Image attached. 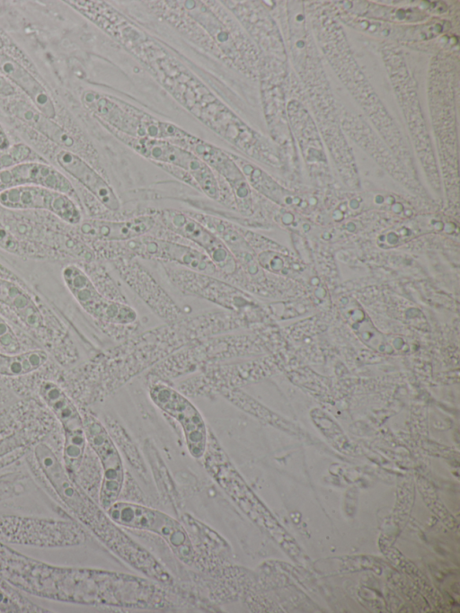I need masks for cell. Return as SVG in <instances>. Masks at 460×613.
<instances>
[{
  "instance_id": "obj_1",
  "label": "cell",
  "mask_w": 460,
  "mask_h": 613,
  "mask_svg": "<svg viewBox=\"0 0 460 613\" xmlns=\"http://www.w3.org/2000/svg\"><path fill=\"white\" fill-rule=\"evenodd\" d=\"M168 328L155 329L115 347L110 351L107 367V393L116 391L131 378L180 350L202 338L195 321L170 323Z\"/></svg>"
},
{
  "instance_id": "obj_2",
  "label": "cell",
  "mask_w": 460,
  "mask_h": 613,
  "mask_svg": "<svg viewBox=\"0 0 460 613\" xmlns=\"http://www.w3.org/2000/svg\"><path fill=\"white\" fill-rule=\"evenodd\" d=\"M66 505L75 516L116 555L149 579L171 584L169 572L146 549L124 532L104 509L99 507L86 493L75 489L66 499Z\"/></svg>"
},
{
  "instance_id": "obj_3",
  "label": "cell",
  "mask_w": 460,
  "mask_h": 613,
  "mask_svg": "<svg viewBox=\"0 0 460 613\" xmlns=\"http://www.w3.org/2000/svg\"><path fill=\"white\" fill-rule=\"evenodd\" d=\"M247 350L237 335L206 337L187 344L155 365L147 378L169 382L208 366L246 355Z\"/></svg>"
},
{
  "instance_id": "obj_4",
  "label": "cell",
  "mask_w": 460,
  "mask_h": 613,
  "mask_svg": "<svg viewBox=\"0 0 460 613\" xmlns=\"http://www.w3.org/2000/svg\"><path fill=\"white\" fill-rule=\"evenodd\" d=\"M93 246H98L97 251L109 260L116 257L155 260L219 276L217 268L203 252L169 239L146 235L124 242H96Z\"/></svg>"
},
{
  "instance_id": "obj_5",
  "label": "cell",
  "mask_w": 460,
  "mask_h": 613,
  "mask_svg": "<svg viewBox=\"0 0 460 613\" xmlns=\"http://www.w3.org/2000/svg\"><path fill=\"white\" fill-rule=\"evenodd\" d=\"M111 132L142 156L172 166L187 173L194 181L197 188L208 198L219 200L221 191L214 172L199 157L186 148L163 139L135 138L114 129Z\"/></svg>"
},
{
  "instance_id": "obj_6",
  "label": "cell",
  "mask_w": 460,
  "mask_h": 613,
  "mask_svg": "<svg viewBox=\"0 0 460 613\" xmlns=\"http://www.w3.org/2000/svg\"><path fill=\"white\" fill-rule=\"evenodd\" d=\"M105 511L119 526L162 537L181 560L192 563L194 550L190 538L183 526L170 515L138 503L119 501Z\"/></svg>"
},
{
  "instance_id": "obj_7",
  "label": "cell",
  "mask_w": 460,
  "mask_h": 613,
  "mask_svg": "<svg viewBox=\"0 0 460 613\" xmlns=\"http://www.w3.org/2000/svg\"><path fill=\"white\" fill-rule=\"evenodd\" d=\"M148 395L151 401L181 426L189 453L201 458L207 449L208 431L200 412L187 395L169 382L148 378Z\"/></svg>"
},
{
  "instance_id": "obj_8",
  "label": "cell",
  "mask_w": 460,
  "mask_h": 613,
  "mask_svg": "<svg viewBox=\"0 0 460 613\" xmlns=\"http://www.w3.org/2000/svg\"><path fill=\"white\" fill-rule=\"evenodd\" d=\"M64 282L78 304L102 324L115 328H129L137 321V311L127 302L105 298L86 272L75 264L62 271Z\"/></svg>"
},
{
  "instance_id": "obj_9",
  "label": "cell",
  "mask_w": 460,
  "mask_h": 613,
  "mask_svg": "<svg viewBox=\"0 0 460 613\" xmlns=\"http://www.w3.org/2000/svg\"><path fill=\"white\" fill-rule=\"evenodd\" d=\"M155 217L167 230L201 248L217 268L219 277L236 283L239 265L235 258L208 227L187 212L176 209H163Z\"/></svg>"
},
{
  "instance_id": "obj_10",
  "label": "cell",
  "mask_w": 460,
  "mask_h": 613,
  "mask_svg": "<svg viewBox=\"0 0 460 613\" xmlns=\"http://www.w3.org/2000/svg\"><path fill=\"white\" fill-rule=\"evenodd\" d=\"M87 443L96 454L102 470L99 494L100 505L107 510L116 502L125 482V469L121 456L113 439L104 425L93 415L83 418Z\"/></svg>"
},
{
  "instance_id": "obj_11",
  "label": "cell",
  "mask_w": 460,
  "mask_h": 613,
  "mask_svg": "<svg viewBox=\"0 0 460 613\" xmlns=\"http://www.w3.org/2000/svg\"><path fill=\"white\" fill-rule=\"evenodd\" d=\"M169 280L183 294L208 300L234 315H243L251 305L249 296L229 281L188 269L164 267Z\"/></svg>"
},
{
  "instance_id": "obj_12",
  "label": "cell",
  "mask_w": 460,
  "mask_h": 613,
  "mask_svg": "<svg viewBox=\"0 0 460 613\" xmlns=\"http://www.w3.org/2000/svg\"><path fill=\"white\" fill-rule=\"evenodd\" d=\"M0 536L16 543L34 546H73L85 540L83 529L70 521L0 518Z\"/></svg>"
},
{
  "instance_id": "obj_13",
  "label": "cell",
  "mask_w": 460,
  "mask_h": 613,
  "mask_svg": "<svg viewBox=\"0 0 460 613\" xmlns=\"http://www.w3.org/2000/svg\"><path fill=\"white\" fill-rule=\"evenodd\" d=\"M175 144L193 153L224 178L233 191L238 211L243 215L252 214V201L249 183L229 152L189 132Z\"/></svg>"
},
{
  "instance_id": "obj_14",
  "label": "cell",
  "mask_w": 460,
  "mask_h": 613,
  "mask_svg": "<svg viewBox=\"0 0 460 613\" xmlns=\"http://www.w3.org/2000/svg\"><path fill=\"white\" fill-rule=\"evenodd\" d=\"M120 278L160 318L168 323L183 317V312L155 279L135 258L110 260Z\"/></svg>"
},
{
  "instance_id": "obj_15",
  "label": "cell",
  "mask_w": 460,
  "mask_h": 613,
  "mask_svg": "<svg viewBox=\"0 0 460 613\" xmlns=\"http://www.w3.org/2000/svg\"><path fill=\"white\" fill-rule=\"evenodd\" d=\"M0 204L15 210H46L74 226L83 220L79 206L72 198L39 186H17L1 191Z\"/></svg>"
},
{
  "instance_id": "obj_16",
  "label": "cell",
  "mask_w": 460,
  "mask_h": 613,
  "mask_svg": "<svg viewBox=\"0 0 460 613\" xmlns=\"http://www.w3.org/2000/svg\"><path fill=\"white\" fill-rule=\"evenodd\" d=\"M32 185L64 193L79 201L71 182L58 169L42 161L17 164L0 170V192L13 187Z\"/></svg>"
},
{
  "instance_id": "obj_17",
  "label": "cell",
  "mask_w": 460,
  "mask_h": 613,
  "mask_svg": "<svg viewBox=\"0 0 460 613\" xmlns=\"http://www.w3.org/2000/svg\"><path fill=\"white\" fill-rule=\"evenodd\" d=\"M157 223L155 215H144L123 220L91 218L82 220L79 233L95 242H124L147 235Z\"/></svg>"
},
{
  "instance_id": "obj_18",
  "label": "cell",
  "mask_w": 460,
  "mask_h": 613,
  "mask_svg": "<svg viewBox=\"0 0 460 613\" xmlns=\"http://www.w3.org/2000/svg\"><path fill=\"white\" fill-rule=\"evenodd\" d=\"M57 164L80 182L103 207L119 211L120 201L111 186L85 160L75 153L60 149L55 155Z\"/></svg>"
},
{
  "instance_id": "obj_19",
  "label": "cell",
  "mask_w": 460,
  "mask_h": 613,
  "mask_svg": "<svg viewBox=\"0 0 460 613\" xmlns=\"http://www.w3.org/2000/svg\"><path fill=\"white\" fill-rule=\"evenodd\" d=\"M0 74L22 89L40 113L49 119L56 117L55 103L40 82L18 61L1 51Z\"/></svg>"
},
{
  "instance_id": "obj_20",
  "label": "cell",
  "mask_w": 460,
  "mask_h": 613,
  "mask_svg": "<svg viewBox=\"0 0 460 613\" xmlns=\"http://www.w3.org/2000/svg\"><path fill=\"white\" fill-rule=\"evenodd\" d=\"M40 394L59 420L65 432L84 429L83 417L71 399L58 385L45 381L40 385Z\"/></svg>"
},
{
  "instance_id": "obj_21",
  "label": "cell",
  "mask_w": 460,
  "mask_h": 613,
  "mask_svg": "<svg viewBox=\"0 0 460 613\" xmlns=\"http://www.w3.org/2000/svg\"><path fill=\"white\" fill-rule=\"evenodd\" d=\"M11 105V111L31 127L40 131L52 141L70 147L74 140L58 124L40 113L33 105H28L22 101H14Z\"/></svg>"
},
{
  "instance_id": "obj_22",
  "label": "cell",
  "mask_w": 460,
  "mask_h": 613,
  "mask_svg": "<svg viewBox=\"0 0 460 613\" xmlns=\"http://www.w3.org/2000/svg\"><path fill=\"white\" fill-rule=\"evenodd\" d=\"M86 437L84 429L65 432L64 459L68 471H76L84 458Z\"/></svg>"
},
{
  "instance_id": "obj_23",
  "label": "cell",
  "mask_w": 460,
  "mask_h": 613,
  "mask_svg": "<svg viewBox=\"0 0 460 613\" xmlns=\"http://www.w3.org/2000/svg\"><path fill=\"white\" fill-rule=\"evenodd\" d=\"M108 426L111 431L110 434L114 437L115 441L124 452L128 460L139 472L145 473V463L130 437L121 425L114 420L108 422Z\"/></svg>"
},
{
  "instance_id": "obj_24",
  "label": "cell",
  "mask_w": 460,
  "mask_h": 613,
  "mask_svg": "<svg viewBox=\"0 0 460 613\" xmlns=\"http://www.w3.org/2000/svg\"><path fill=\"white\" fill-rule=\"evenodd\" d=\"M31 161L42 159L29 146L22 143L11 145L7 150L0 151V170Z\"/></svg>"
},
{
  "instance_id": "obj_25",
  "label": "cell",
  "mask_w": 460,
  "mask_h": 613,
  "mask_svg": "<svg viewBox=\"0 0 460 613\" xmlns=\"http://www.w3.org/2000/svg\"><path fill=\"white\" fill-rule=\"evenodd\" d=\"M0 347L10 352L16 351L20 348L14 331L2 316H0Z\"/></svg>"
},
{
  "instance_id": "obj_26",
  "label": "cell",
  "mask_w": 460,
  "mask_h": 613,
  "mask_svg": "<svg viewBox=\"0 0 460 613\" xmlns=\"http://www.w3.org/2000/svg\"><path fill=\"white\" fill-rule=\"evenodd\" d=\"M0 247L16 254L24 253L25 247L21 242L0 222Z\"/></svg>"
},
{
  "instance_id": "obj_27",
  "label": "cell",
  "mask_w": 460,
  "mask_h": 613,
  "mask_svg": "<svg viewBox=\"0 0 460 613\" xmlns=\"http://www.w3.org/2000/svg\"><path fill=\"white\" fill-rule=\"evenodd\" d=\"M0 609L4 611H20L21 607L0 588Z\"/></svg>"
},
{
  "instance_id": "obj_28",
  "label": "cell",
  "mask_w": 460,
  "mask_h": 613,
  "mask_svg": "<svg viewBox=\"0 0 460 613\" xmlns=\"http://www.w3.org/2000/svg\"><path fill=\"white\" fill-rule=\"evenodd\" d=\"M0 94L4 96H12L15 94L14 86L2 74H0Z\"/></svg>"
},
{
  "instance_id": "obj_29",
  "label": "cell",
  "mask_w": 460,
  "mask_h": 613,
  "mask_svg": "<svg viewBox=\"0 0 460 613\" xmlns=\"http://www.w3.org/2000/svg\"><path fill=\"white\" fill-rule=\"evenodd\" d=\"M10 147H11L10 140L5 131L0 125V151L7 150Z\"/></svg>"
},
{
  "instance_id": "obj_30",
  "label": "cell",
  "mask_w": 460,
  "mask_h": 613,
  "mask_svg": "<svg viewBox=\"0 0 460 613\" xmlns=\"http://www.w3.org/2000/svg\"><path fill=\"white\" fill-rule=\"evenodd\" d=\"M3 47H4V40L0 37V49H2Z\"/></svg>"
}]
</instances>
